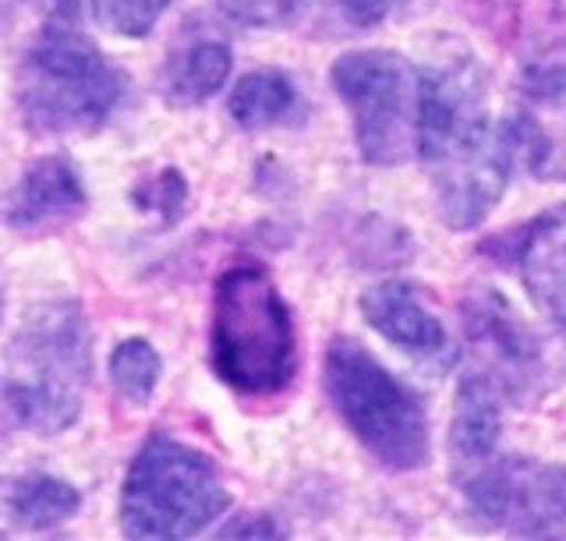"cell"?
Here are the masks:
<instances>
[{
	"label": "cell",
	"instance_id": "1",
	"mask_svg": "<svg viewBox=\"0 0 566 541\" xmlns=\"http://www.w3.org/2000/svg\"><path fill=\"white\" fill-rule=\"evenodd\" d=\"M418 152L453 231H474L500 202L517 160V135L495 125L485 75L471 54H447L418 72Z\"/></svg>",
	"mask_w": 566,
	"mask_h": 541
},
{
	"label": "cell",
	"instance_id": "2",
	"mask_svg": "<svg viewBox=\"0 0 566 541\" xmlns=\"http://www.w3.org/2000/svg\"><path fill=\"white\" fill-rule=\"evenodd\" d=\"M93 372V337L75 298H46L25 311L11 340L0 393L25 428L61 435L78 422Z\"/></svg>",
	"mask_w": 566,
	"mask_h": 541
},
{
	"label": "cell",
	"instance_id": "3",
	"mask_svg": "<svg viewBox=\"0 0 566 541\" xmlns=\"http://www.w3.org/2000/svg\"><path fill=\"white\" fill-rule=\"evenodd\" d=\"M82 11L46 14L14 78L18 117L32 135H82L114 114L124 82L85 36Z\"/></svg>",
	"mask_w": 566,
	"mask_h": 541
},
{
	"label": "cell",
	"instance_id": "4",
	"mask_svg": "<svg viewBox=\"0 0 566 541\" xmlns=\"http://www.w3.org/2000/svg\"><path fill=\"white\" fill-rule=\"evenodd\" d=\"M209 361L220 382L241 396H276L294 382V319L262 266H234L217 280Z\"/></svg>",
	"mask_w": 566,
	"mask_h": 541
},
{
	"label": "cell",
	"instance_id": "5",
	"mask_svg": "<svg viewBox=\"0 0 566 541\" xmlns=\"http://www.w3.org/2000/svg\"><path fill=\"white\" fill-rule=\"evenodd\" d=\"M323 386L340 422L379 464L394 470H418L429 464L432 435L424 404L365 351V343L336 337L326 347Z\"/></svg>",
	"mask_w": 566,
	"mask_h": 541
},
{
	"label": "cell",
	"instance_id": "6",
	"mask_svg": "<svg viewBox=\"0 0 566 541\" xmlns=\"http://www.w3.org/2000/svg\"><path fill=\"white\" fill-rule=\"evenodd\" d=\"M230 506L220 467L170 435L135 453L120 488V531L128 538H195Z\"/></svg>",
	"mask_w": 566,
	"mask_h": 541
},
{
	"label": "cell",
	"instance_id": "7",
	"mask_svg": "<svg viewBox=\"0 0 566 541\" xmlns=\"http://www.w3.org/2000/svg\"><path fill=\"white\" fill-rule=\"evenodd\" d=\"M333 89L371 167H397L418 146V72L397 50H350L333 64Z\"/></svg>",
	"mask_w": 566,
	"mask_h": 541
},
{
	"label": "cell",
	"instance_id": "8",
	"mask_svg": "<svg viewBox=\"0 0 566 541\" xmlns=\"http://www.w3.org/2000/svg\"><path fill=\"white\" fill-rule=\"evenodd\" d=\"M468 506L492 528L517 538H566V467L503 457L457 475Z\"/></svg>",
	"mask_w": 566,
	"mask_h": 541
},
{
	"label": "cell",
	"instance_id": "9",
	"mask_svg": "<svg viewBox=\"0 0 566 541\" xmlns=\"http://www.w3.org/2000/svg\"><path fill=\"white\" fill-rule=\"evenodd\" d=\"M88 205L82 173L64 156L35 160L8 202V226L22 237H46L75 223Z\"/></svg>",
	"mask_w": 566,
	"mask_h": 541
},
{
	"label": "cell",
	"instance_id": "10",
	"mask_svg": "<svg viewBox=\"0 0 566 541\" xmlns=\"http://www.w3.org/2000/svg\"><path fill=\"white\" fill-rule=\"evenodd\" d=\"M464 329L478 354L485 358L482 369L503 382L506 393H521L524 382L538 372V340L531 337L524 319L500 294L482 290L464 305Z\"/></svg>",
	"mask_w": 566,
	"mask_h": 541
},
{
	"label": "cell",
	"instance_id": "11",
	"mask_svg": "<svg viewBox=\"0 0 566 541\" xmlns=\"http://www.w3.org/2000/svg\"><path fill=\"white\" fill-rule=\"evenodd\" d=\"M513 262L538 316L566 333V205L548 209L513 234Z\"/></svg>",
	"mask_w": 566,
	"mask_h": 541
},
{
	"label": "cell",
	"instance_id": "12",
	"mask_svg": "<svg viewBox=\"0 0 566 541\" xmlns=\"http://www.w3.org/2000/svg\"><path fill=\"white\" fill-rule=\"evenodd\" d=\"M361 316L389 343L403 347L418 358H450L447 326L436 319V311L424 301L421 287L407 280H386L365 290Z\"/></svg>",
	"mask_w": 566,
	"mask_h": 541
},
{
	"label": "cell",
	"instance_id": "13",
	"mask_svg": "<svg viewBox=\"0 0 566 541\" xmlns=\"http://www.w3.org/2000/svg\"><path fill=\"white\" fill-rule=\"evenodd\" d=\"M506 386L492 372L474 369L460 379L453 400V422H450V457L453 478L464 470L492 460L500 453V428H503V400Z\"/></svg>",
	"mask_w": 566,
	"mask_h": 541
},
{
	"label": "cell",
	"instance_id": "14",
	"mask_svg": "<svg viewBox=\"0 0 566 541\" xmlns=\"http://www.w3.org/2000/svg\"><path fill=\"white\" fill-rule=\"evenodd\" d=\"M230 50L220 40H195L167 61L164 99L170 107H199L230 78Z\"/></svg>",
	"mask_w": 566,
	"mask_h": 541
},
{
	"label": "cell",
	"instance_id": "15",
	"mask_svg": "<svg viewBox=\"0 0 566 541\" xmlns=\"http://www.w3.org/2000/svg\"><path fill=\"white\" fill-rule=\"evenodd\" d=\"M78 506H82L78 488L64 478H53V475L18 478L4 496L8 520L18 523V528H25V531L57 528V523H64L78 513Z\"/></svg>",
	"mask_w": 566,
	"mask_h": 541
},
{
	"label": "cell",
	"instance_id": "16",
	"mask_svg": "<svg viewBox=\"0 0 566 541\" xmlns=\"http://www.w3.org/2000/svg\"><path fill=\"white\" fill-rule=\"evenodd\" d=\"M297 114V89L283 72H252L230 93V117L248 131H262Z\"/></svg>",
	"mask_w": 566,
	"mask_h": 541
},
{
	"label": "cell",
	"instance_id": "17",
	"mask_svg": "<svg viewBox=\"0 0 566 541\" xmlns=\"http://www.w3.org/2000/svg\"><path fill=\"white\" fill-rule=\"evenodd\" d=\"M159 375H164V361H159L156 347L142 337H128L114 347L111 354V386L114 393L132 407H146L156 386Z\"/></svg>",
	"mask_w": 566,
	"mask_h": 541
},
{
	"label": "cell",
	"instance_id": "18",
	"mask_svg": "<svg viewBox=\"0 0 566 541\" xmlns=\"http://www.w3.org/2000/svg\"><path fill=\"white\" fill-rule=\"evenodd\" d=\"M308 8L312 0H217V14L234 29H287Z\"/></svg>",
	"mask_w": 566,
	"mask_h": 541
},
{
	"label": "cell",
	"instance_id": "19",
	"mask_svg": "<svg viewBox=\"0 0 566 541\" xmlns=\"http://www.w3.org/2000/svg\"><path fill=\"white\" fill-rule=\"evenodd\" d=\"M170 0H93V14L99 29L120 40H142L164 19Z\"/></svg>",
	"mask_w": 566,
	"mask_h": 541
},
{
	"label": "cell",
	"instance_id": "20",
	"mask_svg": "<svg viewBox=\"0 0 566 541\" xmlns=\"http://www.w3.org/2000/svg\"><path fill=\"white\" fill-rule=\"evenodd\" d=\"M135 205L146 209V213H156L164 223H177L188 209V181L181 170H159L153 178H146L135 188Z\"/></svg>",
	"mask_w": 566,
	"mask_h": 541
},
{
	"label": "cell",
	"instance_id": "21",
	"mask_svg": "<svg viewBox=\"0 0 566 541\" xmlns=\"http://www.w3.org/2000/svg\"><path fill=\"white\" fill-rule=\"evenodd\" d=\"M336 4H340V14L350 25L371 29V25H382L403 0H336Z\"/></svg>",
	"mask_w": 566,
	"mask_h": 541
},
{
	"label": "cell",
	"instance_id": "22",
	"mask_svg": "<svg viewBox=\"0 0 566 541\" xmlns=\"http://www.w3.org/2000/svg\"><path fill=\"white\" fill-rule=\"evenodd\" d=\"M280 534L283 531L273 523V517H265V513H244L220 531V538H280Z\"/></svg>",
	"mask_w": 566,
	"mask_h": 541
}]
</instances>
